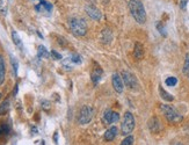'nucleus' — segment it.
Here are the masks:
<instances>
[{
    "mask_svg": "<svg viewBox=\"0 0 189 145\" xmlns=\"http://www.w3.org/2000/svg\"><path fill=\"white\" fill-rule=\"evenodd\" d=\"M70 25V29L73 33V35L75 36H85L87 33V23L85 22V20L82 19H78V18H73L70 20L68 22Z\"/></svg>",
    "mask_w": 189,
    "mask_h": 145,
    "instance_id": "nucleus-3",
    "label": "nucleus"
},
{
    "mask_svg": "<svg viewBox=\"0 0 189 145\" xmlns=\"http://www.w3.org/2000/svg\"><path fill=\"white\" fill-rule=\"evenodd\" d=\"M93 118V108L89 106H84L79 114V123L80 124H87Z\"/></svg>",
    "mask_w": 189,
    "mask_h": 145,
    "instance_id": "nucleus-5",
    "label": "nucleus"
},
{
    "mask_svg": "<svg viewBox=\"0 0 189 145\" xmlns=\"http://www.w3.org/2000/svg\"><path fill=\"white\" fill-rule=\"evenodd\" d=\"M188 1H189V0H180V7H181V10H186Z\"/></svg>",
    "mask_w": 189,
    "mask_h": 145,
    "instance_id": "nucleus-28",
    "label": "nucleus"
},
{
    "mask_svg": "<svg viewBox=\"0 0 189 145\" xmlns=\"http://www.w3.org/2000/svg\"><path fill=\"white\" fill-rule=\"evenodd\" d=\"M8 110H10V101L8 100H5L1 103V106H0V115H5Z\"/></svg>",
    "mask_w": 189,
    "mask_h": 145,
    "instance_id": "nucleus-18",
    "label": "nucleus"
},
{
    "mask_svg": "<svg viewBox=\"0 0 189 145\" xmlns=\"http://www.w3.org/2000/svg\"><path fill=\"white\" fill-rule=\"evenodd\" d=\"M118 118H120L118 113L113 111V110H109V109L106 110L105 114H103V120H105V122L108 123V124H112V123H114V122H117Z\"/></svg>",
    "mask_w": 189,
    "mask_h": 145,
    "instance_id": "nucleus-9",
    "label": "nucleus"
},
{
    "mask_svg": "<svg viewBox=\"0 0 189 145\" xmlns=\"http://www.w3.org/2000/svg\"><path fill=\"white\" fill-rule=\"evenodd\" d=\"M70 60H71L72 63H75V64L81 63V58H80V56H79V55H73V56H71Z\"/></svg>",
    "mask_w": 189,
    "mask_h": 145,
    "instance_id": "nucleus-25",
    "label": "nucleus"
},
{
    "mask_svg": "<svg viewBox=\"0 0 189 145\" xmlns=\"http://www.w3.org/2000/svg\"><path fill=\"white\" fill-rule=\"evenodd\" d=\"M165 83H166L167 86H175L177 84V79L175 77H168Z\"/></svg>",
    "mask_w": 189,
    "mask_h": 145,
    "instance_id": "nucleus-23",
    "label": "nucleus"
},
{
    "mask_svg": "<svg viewBox=\"0 0 189 145\" xmlns=\"http://www.w3.org/2000/svg\"><path fill=\"white\" fill-rule=\"evenodd\" d=\"M121 129H122V132L124 135L130 133L135 129V118H134V115L131 113L127 111L124 114V117H123V121L121 124Z\"/></svg>",
    "mask_w": 189,
    "mask_h": 145,
    "instance_id": "nucleus-4",
    "label": "nucleus"
},
{
    "mask_svg": "<svg viewBox=\"0 0 189 145\" xmlns=\"http://www.w3.org/2000/svg\"><path fill=\"white\" fill-rule=\"evenodd\" d=\"M101 40H102V42L106 43V44L110 43V41H112V31H110L109 29H105V30L102 31V34H101Z\"/></svg>",
    "mask_w": 189,
    "mask_h": 145,
    "instance_id": "nucleus-14",
    "label": "nucleus"
},
{
    "mask_svg": "<svg viewBox=\"0 0 189 145\" xmlns=\"http://www.w3.org/2000/svg\"><path fill=\"white\" fill-rule=\"evenodd\" d=\"M102 75H103V71H102V68H101L100 66H98V65H97L95 67H94V70L92 71V75H90L92 81H93L94 84H98V83L101 80Z\"/></svg>",
    "mask_w": 189,
    "mask_h": 145,
    "instance_id": "nucleus-10",
    "label": "nucleus"
},
{
    "mask_svg": "<svg viewBox=\"0 0 189 145\" xmlns=\"http://www.w3.org/2000/svg\"><path fill=\"white\" fill-rule=\"evenodd\" d=\"M11 62H12V66H13V68H14V73H15V76L18 75V62L12 57L11 58Z\"/></svg>",
    "mask_w": 189,
    "mask_h": 145,
    "instance_id": "nucleus-26",
    "label": "nucleus"
},
{
    "mask_svg": "<svg viewBox=\"0 0 189 145\" xmlns=\"http://www.w3.org/2000/svg\"><path fill=\"white\" fill-rule=\"evenodd\" d=\"M122 79H123V84L127 87H129L131 90L138 88V80H137V78L132 73H130V72L124 71L122 73Z\"/></svg>",
    "mask_w": 189,
    "mask_h": 145,
    "instance_id": "nucleus-6",
    "label": "nucleus"
},
{
    "mask_svg": "<svg viewBox=\"0 0 189 145\" xmlns=\"http://www.w3.org/2000/svg\"><path fill=\"white\" fill-rule=\"evenodd\" d=\"M41 8H43V10H47L48 12H51L52 5H51V4H49V3H45L44 0H42V1H41V4L36 6V10H37V11H41Z\"/></svg>",
    "mask_w": 189,
    "mask_h": 145,
    "instance_id": "nucleus-17",
    "label": "nucleus"
},
{
    "mask_svg": "<svg viewBox=\"0 0 189 145\" xmlns=\"http://www.w3.org/2000/svg\"><path fill=\"white\" fill-rule=\"evenodd\" d=\"M53 139H55V143L57 144V143H58V139H57V132L55 133V136H53Z\"/></svg>",
    "mask_w": 189,
    "mask_h": 145,
    "instance_id": "nucleus-29",
    "label": "nucleus"
},
{
    "mask_svg": "<svg viewBox=\"0 0 189 145\" xmlns=\"http://www.w3.org/2000/svg\"><path fill=\"white\" fill-rule=\"evenodd\" d=\"M0 99H1V94H0Z\"/></svg>",
    "mask_w": 189,
    "mask_h": 145,
    "instance_id": "nucleus-32",
    "label": "nucleus"
},
{
    "mask_svg": "<svg viewBox=\"0 0 189 145\" xmlns=\"http://www.w3.org/2000/svg\"><path fill=\"white\" fill-rule=\"evenodd\" d=\"M174 145H182V144H181V143H175Z\"/></svg>",
    "mask_w": 189,
    "mask_h": 145,
    "instance_id": "nucleus-31",
    "label": "nucleus"
},
{
    "mask_svg": "<svg viewBox=\"0 0 189 145\" xmlns=\"http://www.w3.org/2000/svg\"><path fill=\"white\" fill-rule=\"evenodd\" d=\"M134 144V137L132 136H128L127 138L123 139V142L121 143V145H132Z\"/></svg>",
    "mask_w": 189,
    "mask_h": 145,
    "instance_id": "nucleus-24",
    "label": "nucleus"
},
{
    "mask_svg": "<svg viewBox=\"0 0 189 145\" xmlns=\"http://www.w3.org/2000/svg\"><path fill=\"white\" fill-rule=\"evenodd\" d=\"M183 73L189 77V53L186 56L184 59V65H183Z\"/></svg>",
    "mask_w": 189,
    "mask_h": 145,
    "instance_id": "nucleus-21",
    "label": "nucleus"
},
{
    "mask_svg": "<svg viewBox=\"0 0 189 145\" xmlns=\"http://www.w3.org/2000/svg\"><path fill=\"white\" fill-rule=\"evenodd\" d=\"M159 92H160V96H161L165 101H173V100H174V96L171 95L168 92H166L161 86H159Z\"/></svg>",
    "mask_w": 189,
    "mask_h": 145,
    "instance_id": "nucleus-15",
    "label": "nucleus"
},
{
    "mask_svg": "<svg viewBox=\"0 0 189 145\" xmlns=\"http://www.w3.org/2000/svg\"><path fill=\"white\" fill-rule=\"evenodd\" d=\"M134 56L136 59H142L144 57V47L142 45V43L137 42L135 44V49H134Z\"/></svg>",
    "mask_w": 189,
    "mask_h": 145,
    "instance_id": "nucleus-11",
    "label": "nucleus"
},
{
    "mask_svg": "<svg viewBox=\"0 0 189 145\" xmlns=\"http://www.w3.org/2000/svg\"><path fill=\"white\" fill-rule=\"evenodd\" d=\"M86 13L89 15V18H92L93 20H100L101 19V12L95 7V6H93V5H87L86 6Z\"/></svg>",
    "mask_w": 189,
    "mask_h": 145,
    "instance_id": "nucleus-8",
    "label": "nucleus"
},
{
    "mask_svg": "<svg viewBox=\"0 0 189 145\" xmlns=\"http://www.w3.org/2000/svg\"><path fill=\"white\" fill-rule=\"evenodd\" d=\"M5 80V60L4 57L0 56V85Z\"/></svg>",
    "mask_w": 189,
    "mask_h": 145,
    "instance_id": "nucleus-13",
    "label": "nucleus"
},
{
    "mask_svg": "<svg viewBox=\"0 0 189 145\" xmlns=\"http://www.w3.org/2000/svg\"><path fill=\"white\" fill-rule=\"evenodd\" d=\"M10 132V127L7 124H1L0 125V136H5Z\"/></svg>",
    "mask_w": 189,
    "mask_h": 145,
    "instance_id": "nucleus-22",
    "label": "nucleus"
},
{
    "mask_svg": "<svg viewBox=\"0 0 189 145\" xmlns=\"http://www.w3.org/2000/svg\"><path fill=\"white\" fill-rule=\"evenodd\" d=\"M117 136V128L116 127H112L110 129H108L105 133V140L110 142L113 139H115V137Z\"/></svg>",
    "mask_w": 189,
    "mask_h": 145,
    "instance_id": "nucleus-12",
    "label": "nucleus"
},
{
    "mask_svg": "<svg viewBox=\"0 0 189 145\" xmlns=\"http://www.w3.org/2000/svg\"><path fill=\"white\" fill-rule=\"evenodd\" d=\"M16 93H18V86H15V88H14V95H16Z\"/></svg>",
    "mask_w": 189,
    "mask_h": 145,
    "instance_id": "nucleus-30",
    "label": "nucleus"
},
{
    "mask_svg": "<svg viewBox=\"0 0 189 145\" xmlns=\"http://www.w3.org/2000/svg\"><path fill=\"white\" fill-rule=\"evenodd\" d=\"M51 56H52V58H55V59H62V55L58 53V52L55 51V50L51 51Z\"/></svg>",
    "mask_w": 189,
    "mask_h": 145,
    "instance_id": "nucleus-27",
    "label": "nucleus"
},
{
    "mask_svg": "<svg viewBox=\"0 0 189 145\" xmlns=\"http://www.w3.org/2000/svg\"><path fill=\"white\" fill-rule=\"evenodd\" d=\"M129 10H130L131 15L138 23L143 25L146 22V12H145V8L140 0H130Z\"/></svg>",
    "mask_w": 189,
    "mask_h": 145,
    "instance_id": "nucleus-1",
    "label": "nucleus"
},
{
    "mask_svg": "<svg viewBox=\"0 0 189 145\" xmlns=\"http://www.w3.org/2000/svg\"><path fill=\"white\" fill-rule=\"evenodd\" d=\"M161 113L164 114V116L166 117V120L171 123H179L182 121V115L172 106L169 105H161L160 106Z\"/></svg>",
    "mask_w": 189,
    "mask_h": 145,
    "instance_id": "nucleus-2",
    "label": "nucleus"
},
{
    "mask_svg": "<svg viewBox=\"0 0 189 145\" xmlns=\"http://www.w3.org/2000/svg\"><path fill=\"white\" fill-rule=\"evenodd\" d=\"M41 1H42V0H41Z\"/></svg>",
    "mask_w": 189,
    "mask_h": 145,
    "instance_id": "nucleus-33",
    "label": "nucleus"
},
{
    "mask_svg": "<svg viewBox=\"0 0 189 145\" xmlns=\"http://www.w3.org/2000/svg\"><path fill=\"white\" fill-rule=\"evenodd\" d=\"M149 125H150L151 131H158V130H159V122H158L157 118H152V120L150 121Z\"/></svg>",
    "mask_w": 189,
    "mask_h": 145,
    "instance_id": "nucleus-19",
    "label": "nucleus"
},
{
    "mask_svg": "<svg viewBox=\"0 0 189 145\" xmlns=\"http://www.w3.org/2000/svg\"><path fill=\"white\" fill-rule=\"evenodd\" d=\"M112 83H113V87H114V90H115L118 94H121V93L123 92V87H124L122 77H121L118 73H114L113 77H112Z\"/></svg>",
    "mask_w": 189,
    "mask_h": 145,
    "instance_id": "nucleus-7",
    "label": "nucleus"
},
{
    "mask_svg": "<svg viewBox=\"0 0 189 145\" xmlns=\"http://www.w3.org/2000/svg\"><path fill=\"white\" fill-rule=\"evenodd\" d=\"M38 56H40V57H43V58H49V57H50L48 50H47L43 45H40V47H38Z\"/></svg>",
    "mask_w": 189,
    "mask_h": 145,
    "instance_id": "nucleus-20",
    "label": "nucleus"
},
{
    "mask_svg": "<svg viewBox=\"0 0 189 145\" xmlns=\"http://www.w3.org/2000/svg\"><path fill=\"white\" fill-rule=\"evenodd\" d=\"M12 37H13V42L15 43V45L19 48V49H22V41H21V38L19 37V35H18V33L16 31H12Z\"/></svg>",
    "mask_w": 189,
    "mask_h": 145,
    "instance_id": "nucleus-16",
    "label": "nucleus"
}]
</instances>
